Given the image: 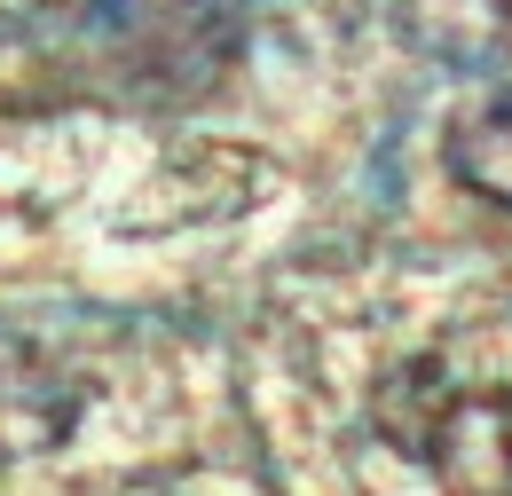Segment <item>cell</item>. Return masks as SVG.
<instances>
[{
  "label": "cell",
  "mask_w": 512,
  "mask_h": 496,
  "mask_svg": "<svg viewBox=\"0 0 512 496\" xmlns=\"http://www.w3.org/2000/svg\"><path fill=\"white\" fill-rule=\"evenodd\" d=\"M418 457L434 465L442 496H512V394H449L426 426Z\"/></svg>",
  "instance_id": "6da1fadb"
},
{
  "label": "cell",
  "mask_w": 512,
  "mask_h": 496,
  "mask_svg": "<svg viewBox=\"0 0 512 496\" xmlns=\"http://www.w3.org/2000/svg\"><path fill=\"white\" fill-rule=\"evenodd\" d=\"M87 410V386L40 347V339H16L0 331V457H40L79 426Z\"/></svg>",
  "instance_id": "7a4b0ae2"
},
{
  "label": "cell",
  "mask_w": 512,
  "mask_h": 496,
  "mask_svg": "<svg viewBox=\"0 0 512 496\" xmlns=\"http://www.w3.org/2000/svg\"><path fill=\"white\" fill-rule=\"evenodd\" d=\"M449 394H457V378H442V363H394V371L379 378V394H371V418H379V434L394 441V449L418 457V441L442 418Z\"/></svg>",
  "instance_id": "277c9868"
},
{
  "label": "cell",
  "mask_w": 512,
  "mask_h": 496,
  "mask_svg": "<svg viewBox=\"0 0 512 496\" xmlns=\"http://www.w3.org/2000/svg\"><path fill=\"white\" fill-rule=\"evenodd\" d=\"M449 174L473 189V197H489V205H512V95L481 103L473 119H457V134H449Z\"/></svg>",
  "instance_id": "3957f363"
}]
</instances>
